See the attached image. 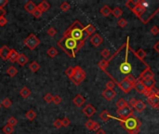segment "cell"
<instances>
[{
	"instance_id": "cell-1",
	"label": "cell",
	"mask_w": 159,
	"mask_h": 134,
	"mask_svg": "<svg viewBox=\"0 0 159 134\" xmlns=\"http://www.w3.org/2000/svg\"><path fill=\"white\" fill-rule=\"evenodd\" d=\"M150 66L143 60L137 56L129 45V37L108 60V66L103 71L112 81L118 85L129 76H133L139 80Z\"/></svg>"
},
{
	"instance_id": "cell-2",
	"label": "cell",
	"mask_w": 159,
	"mask_h": 134,
	"mask_svg": "<svg viewBox=\"0 0 159 134\" xmlns=\"http://www.w3.org/2000/svg\"><path fill=\"white\" fill-rule=\"evenodd\" d=\"M63 37H70L79 43H82L84 45L87 41V39L89 37V35L85 32V27L83 26V24L78 20H75L72 24L70 25V27H68L67 30L64 31Z\"/></svg>"
},
{
	"instance_id": "cell-3",
	"label": "cell",
	"mask_w": 159,
	"mask_h": 134,
	"mask_svg": "<svg viewBox=\"0 0 159 134\" xmlns=\"http://www.w3.org/2000/svg\"><path fill=\"white\" fill-rule=\"evenodd\" d=\"M57 46L61 48L63 50V52L68 55L70 58H75L78 51L84 47V44L75 41L70 37H62L57 42Z\"/></svg>"
},
{
	"instance_id": "cell-4",
	"label": "cell",
	"mask_w": 159,
	"mask_h": 134,
	"mask_svg": "<svg viewBox=\"0 0 159 134\" xmlns=\"http://www.w3.org/2000/svg\"><path fill=\"white\" fill-rule=\"evenodd\" d=\"M139 5L145 9L144 14L140 19L144 24L148 23L150 22V20L156 16L159 11V1L148 2V1H145V0H140Z\"/></svg>"
},
{
	"instance_id": "cell-5",
	"label": "cell",
	"mask_w": 159,
	"mask_h": 134,
	"mask_svg": "<svg viewBox=\"0 0 159 134\" xmlns=\"http://www.w3.org/2000/svg\"><path fill=\"white\" fill-rule=\"evenodd\" d=\"M111 118H114V119L118 120L119 122H120L123 129H125L129 134H139L140 133V129H141V121L134 116V114L133 115H131L130 116L125 118V119L116 118V117H114V116H111Z\"/></svg>"
},
{
	"instance_id": "cell-6",
	"label": "cell",
	"mask_w": 159,
	"mask_h": 134,
	"mask_svg": "<svg viewBox=\"0 0 159 134\" xmlns=\"http://www.w3.org/2000/svg\"><path fill=\"white\" fill-rule=\"evenodd\" d=\"M87 74L84 70H83L80 66H75L74 67V72L72 77L69 78V79L73 82L75 86H79L83 81L86 79Z\"/></svg>"
},
{
	"instance_id": "cell-7",
	"label": "cell",
	"mask_w": 159,
	"mask_h": 134,
	"mask_svg": "<svg viewBox=\"0 0 159 134\" xmlns=\"http://www.w3.org/2000/svg\"><path fill=\"white\" fill-rule=\"evenodd\" d=\"M40 43L41 42L39 40V38L35 34H30L28 37L24 39V41H23V44H24L30 50H35L37 48V46L40 45Z\"/></svg>"
},
{
	"instance_id": "cell-8",
	"label": "cell",
	"mask_w": 159,
	"mask_h": 134,
	"mask_svg": "<svg viewBox=\"0 0 159 134\" xmlns=\"http://www.w3.org/2000/svg\"><path fill=\"white\" fill-rule=\"evenodd\" d=\"M116 113L119 116V118L125 119V118L130 116L131 115H133V110H132V108H130L129 105H127L126 107H123L121 109H117Z\"/></svg>"
},
{
	"instance_id": "cell-9",
	"label": "cell",
	"mask_w": 159,
	"mask_h": 134,
	"mask_svg": "<svg viewBox=\"0 0 159 134\" xmlns=\"http://www.w3.org/2000/svg\"><path fill=\"white\" fill-rule=\"evenodd\" d=\"M118 87L124 93H129L130 92V90L133 89V85L131 84L128 79H124L123 81H121L120 83L118 84Z\"/></svg>"
},
{
	"instance_id": "cell-10",
	"label": "cell",
	"mask_w": 159,
	"mask_h": 134,
	"mask_svg": "<svg viewBox=\"0 0 159 134\" xmlns=\"http://www.w3.org/2000/svg\"><path fill=\"white\" fill-rule=\"evenodd\" d=\"M133 89L136 90L138 93L142 94V95L147 96V94H148V89L145 88L144 85L142 84V82L140 80H137V82L133 86Z\"/></svg>"
},
{
	"instance_id": "cell-11",
	"label": "cell",
	"mask_w": 159,
	"mask_h": 134,
	"mask_svg": "<svg viewBox=\"0 0 159 134\" xmlns=\"http://www.w3.org/2000/svg\"><path fill=\"white\" fill-rule=\"evenodd\" d=\"M101 94H102V97L108 102H111L116 96V92L114 89H105Z\"/></svg>"
},
{
	"instance_id": "cell-12",
	"label": "cell",
	"mask_w": 159,
	"mask_h": 134,
	"mask_svg": "<svg viewBox=\"0 0 159 134\" xmlns=\"http://www.w3.org/2000/svg\"><path fill=\"white\" fill-rule=\"evenodd\" d=\"M89 40L91 44L97 48V47H99L103 42V38L99 34H94L93 35H91Z\"/></svg>"
},
{
	"instance_id": "cell-13",
	"label": "cell",
	"mask_w": 159,
	"mask_h": 134,
	"mask_svg": "<svg viewBox=\"0 0 159 134\" xmlns=\"http://www.w3.org/2000/svg\"><path fill=\"white\" fill-rule=\"evenodd\" d=\"M83 113L87 117H91L95 113H96V108L94 107L92 104H87L84 108H83Z\"/></svg>"
},
{
	"instance_id": "cell-14",
	"label": "cell",
	"mask_w": 159,
	"mask_h": 134,
	"mask_svg": "<svg viewBox=\"0 0 159 134\" xmlns=\"http://www.w3.org/2000/svg\"><path fill=\"white\" fill-rule=\"evenodd\" d=\"M86 99L83 97L81 94H77L74 99H73V104L76 106V107H82L83 104H85Z\"/></svg>"
},
{
	"instance_id": "cell-15",
	"label": "cell",
	"mask_w": 159,
	"mask_h": 134,
	"mask_svg": "<svg viewBox=\"0 0 159 134\" xmlns=\"http://www.w3.org/2000/svg\"><path fill=\"white\" fill-rule=\"evenodd\" d=\"M10 52V49L7 46H3L1 49H0V57H1L2 60L4 61H7L9 59V55Z\"/></svg>"
},
{
	"instance_id": "cell-16",
	"label": "cell",
	"mask_w": 159,
	"mask_h": 134,
	"mask_svg": "<svg viewBox=\"0 0 159 134\" xmlns=\"http://www.w3.org/2000/svg\"><path fill=\"white\" fill-rule=\"evenodd\" d=\"M147 102H148V104L152 106L154 108H157L158 106V102H159V98L156 95H152V96H149L147 97Z\"/></svg>"
},
{
	"instance_id": "cell-17",
	"label": "cell",
	"mask_w": 159,
	"mask_h": 134,
	"mask_svg": "<svg viewBox=\"0 0 159 134\" xmlns=\"http://www.w3.org/2000/svg\"><path fill=\"white\" fill-rule=\"evenodd\" d=\"M139 2H140V1H139ZM132 12H133L135 15H136V16H137L139 19H141V16H142V15H143L144 12H145V9H144V7H142L141 6H140V5L138 4V5L133 9Z\"/></svg>"
},
{
	"instance_id": "cell-18",
	"label": "cell",
	"mask_w": 159,
	"mask_h": 134,
	"mask_svg": "<svg viewBox=\"0 0 159 134\" xmlns=\"http://www.w3.org/2000/svg\"><path fill=\"white\" fill-rule=\"evenodd\" d=\"M24 9H25V10H26L28 13L33 14L34 11L37 9V6L35 5V4L33 1H28V2H27V3L25 4Z\"/></svg>"
},
{
	"instance_id": "cell-19",
	"label": "cell",
	"mask_w": 159,
	"mask_h": 134,
	"mask_svg": "<svg viewBox=\"0 0 159 134\" xmlns=\"http://www.w3.org/2000/svg\"><path fill=\"white\" fill-rule=\"evenodd\" d=\"M145 79H154V74L152 70L148 69L147 71H145V72L143 73V74L141 76V77L140 78V81H142V80H145Z\"/></svg>"
},
{
	"instance_id": "cell-20",
	"label": "cell",
	"mask_w": 159,
	"mask_h": 134,
	"mask_svg": "<svg viewBox=\"0 0 159 134\" xmlns=\"http://www.w3.org/2000/svg\"><path fill=\"white\" fill-rule=\"evenodd\" d=\"M49 7H50V5L49 4V2L47 1H42L39 5H37V9L38 10H40L41 12L43 13V12H46V11H47L49 9Z\"/></svg>"
},
{
	"instance_id": "cell-21",
	"label": "cell",
	"mask_w": 159,
	"mask_h": 134,
	"mask_svg": "<svg viewBox=\"0 0 159 134\" xmlns=\"http://www.w3.org/2000/svg\"><path fill=\"white\" fill-rule=\"evenodd\" d=\"M142 84L144 85L145 88L150 90L154 88V85H156V80L154 79H145V80H142Z\"/></svg>"
},
{
	"instance_id": "cell-22",
	"label": "cell",
	"mask_w": 159,
	"mask_h": 134,
	"mask_svg": "<svg viewBox=\"0 0 159 134\" xmlns=\"http://www.w3.org/2000/svg\"><path fill=\"white\" fill-rule=\"evenodd\" d=\"M16 62H17L21 66H24L27 62H28V58L26 57V55H24L23 53H21V54H19V57Z\"/></svg>"
},
{
	"instance_id": "cell-23",
	"label": "cell",
	"mask_w": 159,
	"mask_h": 134,
	"mask_svg": "<svg viewBox=\"0 0 159 134\" xmlns=\"http://www.w3.org/2000/svg\"><path fill=\"white\" fill-rule=\"evenodd\" d=\"M135 110H136L137 112L139 113H141V112H143L145 108H146V104H145V102H142L141 100H138L137 102V104L136 106H135Z\"/></svg>"
},
{
	"instance_id": "cell-24",
	"label": "cell",
	"mask_w": 159,
	"mask_h": 134,
	"mask_svg": "<svg viewBox=\"0 0 159 134\" xmlns=\"http://www.w3.org/2000/svg\"><path fill=\"white\" fill-rule=\"evenodd\" d=\"M31 95V90L27 87H22V89L20 90V96L22 97L23 99H27Z\"/></svg>"
},
{
	"instance_id": "cell-25",
	"label": "cell",
	"mask_w": 159,
	"mask_h": 134,
	"mask_svg": "<svg viewBox=\"0 0 159 134\" xmlns=\"http://www.w3.org/2000/svg\"><path fill=\"white\" fill-rule=\"evenodd\" d=\"M18 57H19V53L14 49H10L9 59H7V60H9L10 62H15L16 61H17Z\"/></svg>"
},
{
	"instance_id": "cell-26",
	"label": "cell",
	"mask_w": 159,
	"mask_h": 134,
	"mask_svg": "<svg viewBox=\"0 0 159 134\" xmlns=\"http://www.w3.org/2000/svg\"><path fill=\"white\" fill-rule=\"evenodd\" d=\"M100 12L101 14L102 15V16H104V17H108L109 15L112 14V9H110V7L109 6H107V5H104L103 6L101 10H100Z\"/></svg>"
},
{
	"instance_id": "cell-27",
	"label": "cell",
	"mask_w": 159,
	"mask_h": 134,
	"mask_svg": "<svg viewBox=\"0 0 159 134\" xmlns=\"http://www.w3.org/2000/svg\"><path fill=\"white\" fill-rule=\"evenodd\" d=\"M112 14H113V16H114V18L120 19V18H122L123 10H122L119 7H116L114 9H112Z\"/></svg>"
},
{
	"instance_id": "cell-28",
	"label": "cell",
	"mask_w": 159,
	"mask_h": 134,
	"mask_svg": "<svg viewBox=\"0 0 159 134\" xmlns=\"http://www.w3.org/2000/svg\"><path fill=\"white\" fill-rule=\"evenodd\" d=\"M139 1H140V0H136V1H135V0H128V1L126 2V7L132 11L134 7L139 4Z\"/></svg>"
},
{
	"instance_id": "cell-29",
	"label": "cell",
	"mask_w": 159,
	"mask_h": 134,
	"mask_svg": "<svg viewBox=\"0 0 159 134\" xmlns=\"http://www.w3.org/2000/svg\"><path fill=\"white\" fill-rule=\"evenodd\" d=\"M7 74H9L10 77H14L15 76H17L18 74V69L15 66H9L7 70Z\"/></svg>"
},
{
	"instance_id": "cell-30",
	"label": "cell",
	"mask_w": 159,
	"mask_h": 134,
	"mask_svg": "<svg viewBox=\"0 0 159 134\" xmlns=\"http://www.w3.org/2000/svg\"><path fill=\"white\" fill-rule=\"evenodd\" d=\"M85 32L89 35V37H90V35H93V34L96 32V28L92 24H87L85 27Z\"/></svg>"
},
{
	"instance_id": "cell-31",
	"label": "cell",
	"mask_w": 159,
	"mask_h": 134,
	"mask_svg": "<svg viewBox=\"0 0 159 134\" xmlns=\"http://www.w3.org/2000/svg\"><path fill=\"white\" fill-rule=\"evenodd\" d=\"M111 116L109 112L107 111V110H103V111L101 113V115H100V118L103 121V122H106V121H108L110 118H111Z\"/></svg>"
},
{
	"instance_id": "cell-32",
	"label": "cell",
	"mask_w": 159,
	"mask_h": 134,
	"mask_svg": "<svg viewBox=\"0 0 159 134\" xmlns=\"http://www.w3.org/2000/svg\"><path fill=\"white\" fill-rule=\"evenodd\" d=\"M29 68H30V70L32 71L33 73H37V71L40 69V64H38V62H32L31 64H30V65H29Z\"/></svg>"
},
{
	"instance_id": "cell-33",
	"label": "cell",
	"mask_w": 159,
	"mask_h": 134,
	"mask_svg": "<svg viewBox=\"0 0 159 134\" xmlns=\"http://www.w3.org/2000/svg\"><path fill=\"white\" fill-rule=\"evenodd\" d=\"M25 116L28 120L30 121H33L35 117H37V114H35V112L34 111V110H29V111H27V113L25 114Z\"/></svg>"
},
{
	"instance_id": "cell-34",
	"label": "cell",
	"mask_w": 159,
	"mask_h": 134,
	"mask_svg": "<svg viewBox=\"0 0 159 134\" xmlns=\"http://www.w3.org/2000/svg\"><path fill=\"white\" fill-rule=\"evenodd\" d=\"M47 55L50 57V58H55L58 55V50L54 48V47H51V48H49V49H47Z\"/></svg>"
},
{
	"instance_id": "cell-35",
	"label": "cell",
	"mask_w": 159,
	"mask_h": 134,
	"mask_svg": "<svg viewBox=\"0 0 159 134\" xmlns=\"http://www.w3.org/2000/svg\"><path fill=\"white\" fill-rule=\"evenodd\" d=\"M13 131H14L13 127L12 126L9 125V124H7L3 127V132L5 134H12Z\"/></svg>"
},
{
	"instance_id": "cell-36",
	"label": "cell",
	"mask_w": 159,
	"mask_h": 134,
	"mask_svg": "<svg viewBox=\"0 0 159 134\" xmlns=\"http://www.w3.org/2000/svg\"><path fill=\"white\" fill-rule=\"evenodd\" d=\"M136 54H137V56L141 59V60H143L144 61V59L145 57L147 56V53H146V51L144 49H138L136 51Z\"/></svg>"
},
{
	"instance_id": "cell-37",
	"label": "cell",
	"mask_w": 159,
	"mask_h": 134,
	"mask_svg": "<svg viewBox=\"0 0 159 134\" xmlns=\"http://www.w3.org/2000/svg\"><path fill=\"white\" fill-rule=\"evenodd\" d=\"M128 104V102H126V100H124L123 98H121V99H119L116 102V106H117V109H121L123 107H126Z\"/></svg>"
},
{
	"instance_id": "cell-38",
	"label": "cell",
	"mask_w": 159,
	"mask_h": 134,
	"mask_svg": "<svg viewBox=\"0 0 159 134\" xmlns=\"http://www.w3.org/2000/svg\"><path fill=\"white\" fill-rule=\"evenodd\" d=\"M98 66L101 70L104 71L107 68V66H108V60H101V62H99Z\"/></svg>"
},
{
	"instance_id": "cell-39",
	"label": "cell",
	"mask_w": 159,
	"mask_h": 134,
	"mask_svg": "<svg viewBox=\"0 0 159 134\" xmlns=\"http://www.w3.org/2000/svg\"><path fill=\"white\" fill-rule=\"evenodd\" d=\"M1 105H3L5 108H9L11 105H12V102L10 101V99H9V98H6V99H4L1 102Z\"/></svg>"
},
{
	"instance_id": "cell-40",
	"label": "cell",
	"mask_w": 159,
	"mask_h": 134,
	"mask_svg": "<svg viewBox=\"0 0 159 134\" xmlns=\"http://www.w3.org/2000/svg\"><path fill=\"white\" fill-rule=\"evenodd\" d=\"M101 55L102 56V58L103 59H110V57H111V53H110V50L108 49H103L102 50H101Z\"/></svg>"
},
{
	"instance_id": "cell-41",
	"label": "cell",
	"mask_w": 159,
	"mask_h": 134,
	"mask_svg": "<svg viewBox=\"0 0 159 134\" xmlns=\"http://www.w3.org/2000/svg\"><path fill=\"white\" fill-rule=\"evenodd\" d=\"M117 24H118V26H120L121 28H125V27L128 25V21L124 18H120V19H118Z\"/></svg>"
},
{
	"instance_id": "cell-42",
	"label": "cell",
	"mask_w": 159,
	"mask_h": 134,
	"mask_svg": "<svg viewBox=\"0 0 159 134\" xmlns=\"http://www.w3.org/2000/svg\"><path fill=\"white\" fill-rule=\"evenodd\" d=\"M70 7H71L70 4H69V3H67L66 1L62 2V5H61V9L63 11V12H67V11H68V10L70 9Z\"/></svg>"
},
{
	"instance_id": "cell-43",
	"label": "cell",
	"mask_w": 159,
	"mask_h": 134,
	"mask_svg": "<svg viewBox=\"0 0 159 134\" xmlns=\"http://www.w3.org/2000/svg\"><path fill=\"white\" fill-rule=\"evenodd\" d=\"M74 67H73V66H70V67H68L66 70H65V74L67 76H68L69 78H71L72 77V76L74 74Z\"/></svg>"
},
{
	"instance_id": "cell-44",
	"label": "cell",
	"mask_w": 159,
	"mask_h": 134,
	"mask_svg": "<svg viewBox=\"0 0 159 134\" xmlns=\"http://www.w3.org/2000/svg\"><path fill=\"white\" fill-rule=\"evenodd\" d=\"M7 124L10 125V126H12V127H15V126L18 124L17 118L14 117V116H10L9 119H7Z\"/></svg>"
},
{
	"instance_id": "cell-45",
	"label": "cell",
	"mask_w": 159,
	"mask_h": 134,
	"mask_svg": "<svg viewBox=\"0 0 159 134\" xmlns=\"http://www.w3.org/2000/svg\"><path fill=\"white\" fill-rule=\"evenodd\" d=\"M44 101H45L47 104H50V102H53V95L51 93H47L45 97H44Z\"/></svg>"
},
{
	"instance_id": "cell-46",
	"label": "cell",
	"mask_w": 159,
	"mask_h": 134,
	"mask_svg": "<svg viewBox=\"0 0 159 134\" xmlns=\"http://www.w3.org/2000/svg\"><path fill=\"white\" fill-rule=\"evenodd\" d=\"M94 123H95V121L93 120H91V119H89L87 122H86V124H85V127L89 129V131H92V129H93V126H94Z\"/></svg>"
},
{
	"instance_id": "cell-47",
	"label": "cell",
	"mask_w": 159,
	"mask_h": 134,
	"mask_svg": "<svg viewBox=\"0 0 159 134\" xmlns=\"http://www.w3.org/2000/svg\"><path fill=\"white\" fill-rule=\"evenodd\" d=\"M56 34H57V30L55 29V28H52V27L47 30V35H49V37H55V35H56Z\"/></svg>"
},
{
	"instance_id": "cell-48",
	"label": "cell",
	"mask_w": 159,
	"mask_h": 134,
	"mask_svg": "<svg viewBox=\"0 0 159 134\" xmlns=\"http://www.w3.org/2000/svg\"><path fill=\"white\" fill-rule=\"evenodd\" d=\"M114 87H116V83L112 80H110L106 83V89H114Z\"/></svg>"
},
{
	"instance_id": "cell-49",
	"label": "cell",
	"mask_w": 159,
	"mask_h": 134,
	"mask_svg": "<svg viewBox=\"0 0 159 134\" xmlns=\"http://www.w3.org/2000/svg\"><path fill=\"white\" fill-rule=\"evenodd\" d=\"M62 127H68L71 124V121L68 117H64L63 119H62Z\"/></svg>"
},
{
	"instance_id": "cell-50",
	"label": "cell",
	"mask_w": 159,
	"mask_h": 134,
	"mask_svg": "<svg viewBox=\"0 0 159 134\" xmlns=\"http://www.w3.org/2000/svg\"><path fill=\"white\" fill-rule=\"evenodd\" d=\"M137 100L136 99H134V98H132V99H130L129 100V102H128V104H129V106L130 108H134L135 106H136V104H137Z\"/></svg>"
},
{
	"instance_id": "cell-51",
	"label": "cell",
	"mask_w": 159,
	"mask_h": 134,
	"mask_svg": "<svg viewBox=\"0 0 159 134\" xmlns=\"http://www.w3.org/2000/svg\"><path fill=\"white\" fill-rule=\"evenodd\" d=\"M53 126L56 129H60L62 127V119H56L53 122Z\"/></svg>"
},
{
	"instance_id": "cell-52",
	"label": "cell",
	"mask_w": 159,
	"mask_h": 134,
	"mask_svg": "<svg viewBox=\"0 0 159 134\" xmlns=\"http://www.w3.org/2000/svg\"><path fill=\"white\" fill-rule=\"evenodd\" d=\"M53 102L56 105H58V104H60L62 102V98L60 97L59 95H55V96H53Z\"/></svg>"
},
{
	"instance_id": "cell-53",
	"label": "cell",
	"mask_w": 159,
	"mask_h": 134,
	"mask_svg": "<svg viewBox=\"0 0 159 134\" xmlns=\"http://www.w3.org/2000/svg\"><path fill=\"white\" fill-rule=\"evenodd\" d=\"M32 15H33V16H34V17H35V19H39V18L41 17V15H42V12H41L40 10H38V9H35V10L34 11V13L32 14Z\"/></svg>"
},
{
	"instance_id": "cell-54",
	"label": "cell",
	"mask_w": 159,
	"mask_h": 134,
	"mask_svg": "<svg viewBox=\"0 0 159 134\" xmlns=\"http://www.w3.org/2000/svg\"><path fill=\"white\" fill-rule=\"evenodd\" d=\"M151 33H152L154 35H158V34H159V28H158V27H157L156 25L153 26L152 28H151Z\"/></svg>"
},
{
	"instance_id": "cell-55",
	"label": "cell",
	"mask_w": 159,
	"mask_h": 134,
	"mask_svg": "<svg viewBox=\"0 0 159 134\" xmlns=\"http://www.w3.org/2000/svg\"><path fill=\"white\" fill-rule=\"evenodd\" d=\"M7 23V20L5 18V16L0 17V26H5Z\"/></svg>"
},
{
	"instance_id": "cell-56",
	"label": "cell",
	"mask_w": 159,
	"mask_h": 134,
	"mask_svg": "<svg viewBox=\"0 0 159 134\" xmlns=\"http://www.w3.org/2000/svg\"><path fill=\"white\" fill-rule=\"evenodd\" d=\"M101 129V126H100V124H99L98 122H95V123H94V126H93L92 131H97L98 129Z\"/></svg>"
},
{
	"instance_id": "cell-57",
	"label": "cell",
	"mask_w": 159,
	"mask_h": 134,
	"mask_svg": "<svg viewBox=\"0 0 159 134\" xmlns=\"http://www.w3.org/2000/svg\"><path fill=\"white\" fill-rule=\"evenodd\" d=\"M7 3H9V0H0V9H3Z\"/></svg>"
},
{
	"instance_id": "cell-58",
	"label": "cell",
	"mask_w": 159,
	"mask_h": 134,
	"mask_svg": "<svg viewBox=\"0 0 159 134\" xmlns=\"http://www.w3.org/2000/svg\"><path fill=\"white\" fill-rule=\"evenodd\" d=\"M154 49L156 50L157 53H159V41H157L156 44L154 45Z\"/></svg>"
},
{
	"instance_id": "cell-59",
	"label": "cell",
	"mask_w": 159,
	"mask_h": 134,
	"mask_svg": "<svg viewBox=\"0 0 159 134\" xmlns=\"http://www.w3.org/2000/svg\"><path fill=\"white\" fill-rule=\"evenodd\" d=\"M96 134H106V132H105V131H103L102 129H100L96 131Z\"/></svg>"
},
{
	"instance_id": "cell-60",
	"label": "cell",
	"mask_w": 159,
	"mask_h": 134,
	"mask_svg": "<svg viewBox=\"0 0 159 134\" xmlns=\"http://www.w3.org/2000/svg\"><path fill=\"white\" fill-rule=\"evenodd\" d=\"M5 14H6V10L4 9H0V17L5 16Z\"/></svg>"
},
{
	"instance_id": "cell-61",
	"label": "cell",
	"mask_w": 159,
	"mask_h": 134,
	"mask_svg": "<svg viewBox=\"0 0 159 134\" xmlns=\"http://www.w3.org/2000/svg\"><path fill=\"white\" fill-rule=\"evenodd\" d=\"M157 96H158V98H159V89H158V92H157ZM157 109L159 110V102H158V106H157Z\"/></svg>"
},
{
	"instance_id": "cell-62",
	"label": "cell",
	"mask_w": 159,
	"mask_h": 134,
	"mask_svg": "<svg viewBox=\"0 0 159 134\" xmlns=\"http://www.w3.org/2000/svg\"><path fill=\"white\" fill-rule=\"evenodd\" d=\"M0 108H1V104H0Z\"/></svg>"
},
{
	"instance_id": "cell-63",
	"label": "cell",
	"mask_w": 159,
	"mask_h": 134,
	"mask_svg": "<svg viewBox=\"0 0 159 134\" xmlns=\"http://www.w3.org/2000/svg\"><path fill=\"white\" fill-rule=\"evenodd\" d=\"M0 49H1V48H0Z\"/></svg>"
}]
</instances>
